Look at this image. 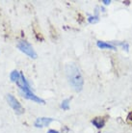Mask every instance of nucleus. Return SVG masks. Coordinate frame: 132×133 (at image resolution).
I'll list each match as a JSON object with an SVG mask.
<instances>
[{"mask_svg":"<svg viewBox=\"0 0 132 133\" xmlns=\"http://www.w3.org/2000/svg\"><path fill=\"white\" fill-rule=\"evenodd\" d=\"M66 72L69 84L74 89V91L80 92L83 88L84 81L79 69L74 64H68L66 66Z\"/></svg>","mask_w":132,"mask_h":133,"instance_id":"1","label":"nucleus"},{"mask_svg":"<svg viewBox=\"0 0 132 133\" xmlns=\"http://www.w3.org/2000/svg\"><path fill=\"white\" fill-rule=\"evenodd\" d=\"M17 87L19 88V93L23 97H25L27 99L33 100L35 102L42 103V104H44V103H45V101H44L43 98H41V97H39L38 96H36V95L31 91L29 83L27 82L26 78L24 77L22 72H20V77H19V79L17 81Z\"/></svg>","mask_w":132,"mask_h":133,"instance_id":"2","label":"nucleus"},{"mask_svg":"<svg viewBox=\"0 0 132 133\" xmlns=\"http://www.w3.org/2000/svg\"><path fill=\"white\" fill-rule=\"evenodd\" d=\"M17 46L21 52L28 55L30 58H33V59H36L37 58V53L35 52L33 46H32L29 43H27L25 41H19V42L17 43Z\"/></svg>","mask_w":132,"mask_h":133,"instance_id":"3","label":"nucleus"},{"mask_svg":"<svg viewBox=\"0 0 132 133\" xmlns=\"http://www.w3.org/2000/svg\"><path fill=\"white\" fill-rule=\"evenodd\" d=\"M7 101H8L9 105L13 108L14 111H15L17 115H21V114L24 113L23 107L21 106V104L19 103V101L14 97L13 95H11V94H8V95H7Z\"/></svg>","mask_w":132,"mask_h":133,"instance_id":"4","label":"nucleus"},{"mask_svg":"<svg viewBox=\"0 0 132 133\" xmlns=\"http://www.w3.org/2000/svg\"><path fill=\"white\" fill-rule=\"evenodd\" d=\"M52 122H53L52 118H38L34 124H35L36 127H47Z\"/></svg>","mask_w":132,"mask_h":133,"instance_id":"5","label":"nucleus"},{"mask_svg":"<svg viewBox=\"0 0 132 133\" xmlns=\"http://www.w3.org/2000/svg\"><path fill=\"white\" fill-rule=\"evenodd\" d=\"M93 124L97 128H101V127H104L105 124V120L103 118H100V117H97V118H95L94 120L92 121Z\"/></svg>","mask_w":132,"mask_h":133,"instance_id":"6","label":"nucleus"},{"mask_svg":"<svg viewBox=\"0 0 132 133\" xmlns=\"http://www.w3.org/2000/svg\"><path fill=\"white\" fill-rule=\"evenodd\" d=\"M96 44H97V46H98L99 48H101V49H104V48H109V49H113V50L116 49V47L114 46V45H112L111 43H105V42H101V41H98Z\"/></svg>","mask_w":132,"mask_h":133,"instance_id":"7","label":"nucleus"},{"mask_svg":"<svg viewBox=\"0 0 132 133\" xmlns=\"http://www.w3.org/2000/svg\"><path fill=\"white\" fill-rule=\"evenodd\" d=\"M19 77H20V71H18V70H13V71L11 72L10 78H11V80H12V82L17 83V81L19 79Z\"/></svg>","mask_w":132,"mask_h":133,"instance_id":"8","label":"nucleus"},{"mask_svg":"<svg viewBox=\"0 0 132 133\" xmlns=\"http://www.w3.org/2000/svg\"><path fill=\"white\" fill-rule=\"evenodd\" d=\"M61 107H62L64 110H69V98H67V99L63 100V102H62V104H61Z\"/></svg>","mask_w":132,"mask_h":133,"instance_id":"9","label":"nucleus"},{"mask_svg":"<svg viewBox=\"0 0 132 133\" xmlns=\"http://www.w3.org/2000/svg\"><path fill=\"white\" fill-rule=\"evenodd\" d=\"M89 21L91 22V23H96V22H97L98 21V17L97 16H95V17H89Z\"/></svg>","mask_w":132,"mask_h":133,"instance_id":"10","label":"nucleus"},{"mask_svg":"<svg viewBox=\"0 0 132 133\" xmlns=\"http://www.w3.org/2000/svg\"><path fill=\"white\" fill-rule=\"evenodd\" d=\"M63 133H72V131L69 129V128H68L67 127H65L63 128Z\"/></svg>","mask_w":132,"mask_h":133,"instance_id":"11","label":"nucleus"},{"mask_svg":"<svg viewBox=\"0 0 132 133\" xmlns=\"http://www.w3.org/2000/svg\"><path fill=\"white\" fill-rule=\"evenodd\" d=\"M102 2L105 4V5H109V4H110V1H108V0H103Z\"/></svg>","mask_w":132,"mask_h":133,"instance_id":"12","label":"nucleus"},{"mask_svg":"<svg viewBox=\"0 0 132 133\" xmlns=\"http://www.w3.org/2000/svg\"><path fill=\"white\" fill-rule=\"evenodd\" d=\"M47 133H60V132H58V131H56V130H53V129H51V130H49Z\"/></svg>","mask_w":132,"mask_h":133,"instance_id":"13","label":"nucleus"},{"mask_svg":"<svg viewBox=\"0 0 132 133\" xmlns=\"http://www.w3.org/2000/svg\"><path fill=\"white\" fill-rule=\"evenodd\" d=\"M128 119L130 121H132V112H130V113H129V115H128Z\"/></svg>","mask_w":132,"mask_h":133,"instance_id":"14","label":"nucleus"}]
</instances>
